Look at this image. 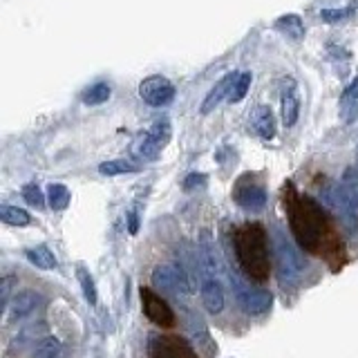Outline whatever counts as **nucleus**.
<instances>
[{
  "label": "nucleus",
  "instance_id": "obj_1",
  "mask_svg": "<svg viewBox=\"0 0 358 358\" xmlns=\"http://www.w3.org/2000/svg\"><path fill=\"white\" fill-rule=\"evenodd\" d=\"M235 253L246 278H251L253 282H266L271 264H268V240L262 224L251 222L235 231Z\"/></svg>",
  "mask_w": 358,
  "mask_h": 358
},
{
  "label": "nucleus",
  "instance_id": "obj_2",
  "mask_svg": "<svg viewBox=\"0 0 358 358\" xmlns=\"http://www.w3.org/2000/svg\"><path fill=\"white\" fill-rule=\"evenodd\" d=\"M289 224L302 249L309 253H316L320 249L324 235V220L316 201L309 197H298L289 208Z\"/></svg>",
  "mask_w": 358,
  "mask_h": 358
},
{
  "label": "nucleus",
  "instance_id": "obj_3",
  "mask_svg": "<svg viewBox=\"0 0 358 358\" xmlns=\"http://www.w3.org/2000/svg\"><path fill=\"white\" fill-rule=\"evenodd\" d=\"M171 137H173L171 123L166 119H159V121H155L148 130L139 132L137 137L132 139L130 152L134 159H139V162H155V159H159V155L168 145V141H171Z\"/></svg>",
  "mask_w": 358,
  "mask_h": 358
},
{
  "label": "nucleus",
  "instance_id": "obj_4",
  "mask_svg": "<svg viewBox=\"0 0 358 358\" xmlns=\"http://www.w3.org/2000/svg\"><path fill=\"white\" fill-rule=\"evenodd\" d=\"M273 255H275L280 282L282 285L296 282L300 271H302V262H300L298 251L294 249V244L287 240V235L282 231L273 233Z\"/></svg>",
  "mask_w": 358,
  "mask_h": 358
},
{
  "label": "nucleus",
  "instance_id": "obj_5",
  "mask_svg": "<svg viewBox=\"0 0 358 358\" xmlns=\"http://www.w3.org/2000/svg\"><path fill=\"white\" fill-rule=\"evenodd\" d=\"M231 285H233V291H235V300H238V305L244 313H249V316H260L264 313L268 307H271L273 302V296L268 294L266 289H255V287H249L240 280L238 275H231Z\"/></svg>",
  "mask_w": 358,
  "mask_h": 358
},
{
  "label": "nucleus",
  "instance_id": "obj_6",
  "mask_svg": "<svg viewBox=\"0 0 358 358\" xmlns=\"http://www.w3.org/2000/svg\"><path fill=\"white\" fill-rule=\"evenodd\" d=\"M150 358H199L197 352L179 336H162L152 334L148 341Z\"/></svg>",
  "mask_w": 358,
  "mask_h": 358
},
{
  "label": "nucleus",
  "instance_id": "obj_7",
  "mask_svg": "<svg viewBox=\"0 0 358 358\" xmlns=\"http://www.w3.org/2000/svg\"><path fill=\"white\" fill-rule=\"evenodd\" d=\"M139 96L150 108H164L175 99V85L166 76L152 74L139 83Z\"/></svg>",
  "mask_w": 358,
  "mask_h": 358
},
{
  "label": "nucleus",
  "instance_id": "obj_8",
  "mask_svg": "<svg viewBox=\"0 0 358 358\" xmlns=\"http://www.w3.org/2000/svg\"><path fill=\"white\" fill-rule=\"evenodd\" d=\"M141 307H143L145 318L155 322L157 327H173L175 324V311L159 294H155L150 287H141Z\"/></svg>",
  "mask_w": 358,
  "mask_h": 358
},
{
  "label": "nucleus",
  "instance_id": "obj_9",
  "mask_svg": "<svg viewBox=\"0 0 358 358\" xmlns=\"http://www.w3.org/2000/svg\"><path fill=\"white\" fill-rule=\"evenodd\" d=\"M152 287L166 291V294H186L190 291V282L184 273V268L179 266H171V264H164V266H157L152 271Z\"/></svg>",
  "mask_w": 358,
  "mask_h": 358
},
{
  "label": "nucleus",
  "instance_id": "obj_10",
  "mask_svg": "<svg viewBox=\"0 0 358 358\" xmlns=\"http://www.w3.org/2000/svg\"><path fill=\"white\" fill-rule=\"evenodd\" d=\"M45 305V298L38 294V291H18V294L9 300V305L5 309V322H14V320H22L27 318L29 313H34L38 307Z\"/></svg>",
  "mask_w": 358,
  "mask_h": 358
},
{
  "label": "nucleus",
  "instance_id": "obj_11",
  "mask_svg": "<svg viewBox=\"0 0 358 358\" xmlns=\"http://www.w3.org/2000/svg\"><path fill=\"white\" fill-rule=\"evenodd\" d=\"M329 204H331V208H334L336 213H338V217H341V222L345 224V229L350 231V233H356V229H358V208L354 206V201L345 195L343 186H336V188L331 190Z\"/></svg>",
  "mask_w": 358,
  "mask_h": 358
},
{
  "label": "nucleus",
  "instance_id": "obj_12",
  "mask_svg": "<svg viewBox=\"0 0 358 358\" xmlns=\"http://www.w3.org/2000/svg\"><path fill=\"white\" fill-rule=\"evenodd\" d=\"M282 123L287 128L296 126V121L300 117V94H298V85L294 78H285L282 81Z\"/></svg>",
  "mask_w": 358,
  "mask_h": 358
},
{
  "label": "nucleus",
  "instance_id": "obj_13",
  "mask_svg": "<svg viewBox=\"0 0 358 358\" xmlns=\"http://www.w3.org/2000/svg\"><path fill=\"white\" fill-rule=\"evenodd\" d=\"M201 305L210 313H220L224 309V289L217 278H204L201 280Z\"/></svg>",
  "mask_w": 358,
  "mask_h": 358
},
{
  "label": "nucleus",
  "instance_id": "obj_14",
  "mask_svg": "<svg viewBox=\"0 0 358 358\" xmlns=\"http://www.w3.org/2000/svg\"><path fill=\"white\" fill-rule=\"evenodd\" d=\"M238 76H240V74L229 72V74H224V76L220 78V81L215 83V87H213L210 92L206 94L204 103H201V115H208V112H213V108H215L224 96H229L233 83L238 81Z\"/></svg>",
  "mask_w": 358,
  "mask_h": 358
},
{
  "label": "nucleus",
  "instance_id": "obj_15",
  "mask_svg": "<svg viewBox=\"0 0 358 358\" xmlns=\"http://www.w3.org/2000/svg\"><path fill=\"white\" fill-rule=\"evenodd\" d=\"M251 128L255 134H260L262 139H273L275 137V119H273L271 108H266V106L255 108L251 115Z\"/></svg>",
  "mask_w": 358,
  "mask_h": 358
},
{
  "label": "nucleus",
  "instance_id": "obj_16",
  "mask_svg": "<svg viewBox=\"0 0 358 358\" xmlns=\"http://www.w3.org/2000/svg\"><path fill=\"white\" fill-rule=\"evenodd\" d=\"M235 201H238L242 208L260 210L266 204V193L262 186H244L235 193Z\"/></svg>",
  "mask_w": 358,
  "mask_h": 358
},
{
  "label": "nucleus",
  "instance_id": "obj_17",
  "mask_svg": "<svg viewBox=\"0 0 358 358\" xmlns=\"http://www.w3.org/2000/svg\"><path fill=\"white\" fill-rule=\"evenodd\" d=\"M25 257L36 268H43V271H54V268L59 266L56 255L50 251V246H45V244H38V246H31V249H27Z\"/></svg>",
  "mask_w": 358,
  "mask_h": 358
},
{
  "label": "nucleus",
  "instance_id": "obj_18",
  "mask_svg": "<svg viewBox=\"0 0 358 358\" xmlns=\"http://www.w3.org/2000/svg\"><path fill=\"white\" fill-rule=\"evenodd\" d=\"M275 29L282 31L285 36L294 38V41H300L302 36H305V22H302V18L298 14H287V16H280L275 20Z\"/></svg>",
  "mask_w": 358,
  "mask_h": 358
},
{
  "label": "nucleus",
  "instance_id": "obj_19",
  "mask_svg": "<svg viewBox=\"0 0 358 358\" xmlns=\"http://www.w3.org/2000/svg\"><path fill=\"white\" fill-rule=\"evenodd\" d=\"M61 350H63V345L56 336H43L36 343V347H34L31 358H59Z\"/></svg>",
  "mask_w": 358,
  "mask_h": 358
},
{
  "label": "nucleus",
  "instance_id": "obj_20",
  "mask_svg": "<svg viewBox=\"0 0 358 358\" xmlns=\"http://www.w3.org/2000/svg\"><path fill=\"white\" fill-rule=\"evenodd\" d=\"M0 220H3L5 224H9V227H27V224L31 222L29 213L25 208H18V206H0Z\"/></svg>",
  "mask_w": 358,
  "mask_h": 358
},
{
  "label": "nucleus",
  "instance_id": "obj_21",
  "mask_svg": "<svg viewBox=\"0 0 358 358\" xmlns=\"http://www.w3.org/2000/svg\"><path fill=\"white\" fill-rule=\"evenodd\" d=\"M137 171V164H132L128 159H110L99 166V173L106 177H117V175H130Z\"/></svg>",
  "mask_w": 358,
  "mask_h": 358
},
{
  "label": "nucleus",
  "instance_id": "obj_22",
  "mask_svg": "<svg viewBox=\"0 0 358 358\" xmlns=\"http://www.w3.org/2000/svg\"><path fill=\"white\" fill-rule=\"evenodd\" d=\"M76 278H78V285H81V289H83V296H85V300H87V305H90V307H94V305H96V300H99L94 278L90 275V271H85L83 266H78V268H76Z\"/></svg>",
  "mask_w": 358,
  "mask_h": 358
},
{
  "label": "nucleus",
  "instance_id": "obj_23",
  "mask_svg": "<svg viewBox=\"0 0 358 358\" xmlns=\"http://www.w3.org/2000/svg\"><path fill=\"white\" fill-rule=\"evenodd\" d=\"M48 201L54 210H63L70 204V190L63 184H50L48 186Z\"/></svg>",
  "mask_w": 358,
  "mask_h": 358
},
{
  "label": "nucleus",
  "instance_id": "obj_24",
  "mask_svg": "<svg viewBox=\"0 0 358 358\" xmlns=\"http://www.w3.org/2000/svg\"><path fill=\"white\" fill-rule=\"evenodd\" d=\"M341 186L345 190V195L354 201V206L358 208V171L354 166H350L347 171L343 173V179H341Z\"/></svg>",
  "mask_w": 358,
  "mask_h": 358
},
{
  "label": "nucleus",
  "instance_id": "obj_25",
  "mask_svg": "<svg viewBox=\"0 0 358 358\" xmlns=\"http://www.w3.org/2000/svg\"><path fill=\"white\" fill-rule=\"evenodd\" d=\"M110 94H112V90H110L108 83H94L83 94V103L85 106H101V103H106V101L110 99Z\"/></svg>",
  "mask_w": 358,
  "mask_h": 358
},
{
  "label": "nucleus",
  "instance_id": "obj_26",
  "mask_svg": "<svg viewBox=\"0 0 358 358\" xmlns=\"http://www.w3.org/2000/svg\"><path fill=\"white\" fill-rule=\"evenodd\" d=\"M251 81H253V76H251V72H242L240 76H238V81L233 83V87H231V92H229V101L231 103H240V101L246 96V92H249V87H251Z\"/></svg>",
  "mask_w": 358,
  "mask_h": 358
},
{
  "label": "nucleus",
  "instance_id": "obj_27",
  "mask_svg": "<svg viewBox=\"0 0 358 358\" xmlns=\"http://www.w3.org/2000/svg\"><path fill=\"white\" fill-rule=\"evenodd\" d=\"M22 197L27 199V204L36 206V208H41L45 204V195L36 184H27L25 188H22Z\"/></svg>",
  "mask_w": 358,
  "mask_h": 358
},
{
  "label": "nucleus",
  "instance_id": "obj_28",
  "mask_svg": "<svg viewBox=\"0 0 358 358\" xmlns=\"http://www.w3.org/2000/svg\"><path fill=\"white\" fill-rule=\"evenodd\" d=\"M352 11H354V5L343 7V9H322V11H320V18H322V20H327V22H338V20L350 18V16H352Z\"/></svg>",
  "mask_w": 358,
  "mask_h": 358
},
{
  "label": "nucleus",
  "instance_id": "obj_29",
  "mask_svg": "<svg viewBox=\"0 0 358 358\" xmlns=\"http://www.w3.org/2000/svg\"><path fill=\"white\" fill-rule=\"evenodd\" d=\"M11 282H14V278L7 275L0 280V305H3V311L7 309L9 305V294H11Z\"/></svg>",
  "mask_w": 358,
  "mask_h": 358
},
{
  "label": "nucleus",
  "instance_id": "obj_30",
  "mask_svg": "<svg viewBox=\"0 0 358 358\" xmlns=\"http://www.w3.org/2000/svg\"><path fill=\"white\" fill-rule=\"evenodd\" d=\"M354 99H358V76L354 78V81L345 87V92H343V103H352Z\"/></svg>",
  "mask_w": 358,
  "mask_h": 358
},
{
  "label": "nucleus",
  "instance_id": "obj_31",
  "mask_svg": "<svg viewBox=\"0 0 358 358\" xmlns=\"http://www.w3.org/2000/svg\"><path fill=\"white\" fill-rule=\"evenodd\" d=\"M128 231L134 235L139 231V215H137V210H130L128 213Z\"/></svg>",
  "mask_w": 358,
  "mask_h": 358
},
{
  "label": "nucleus",
  "instance_id": "obj_32",
  "mask_svg": "<svg viewBox=\"0 0 358 358\" xmlns=\"http://www.w3.org/2000/svg\"><path fill=\"white\" fill-rule=\"evenodd\" d=\"M197 184H204V175H197V173H193V175H188V177H186L184 188H186V190H190V188L197 186Z\"/></svg>",
  "mask_w": 358,
  "mask_h": 358
}]
</instances>
